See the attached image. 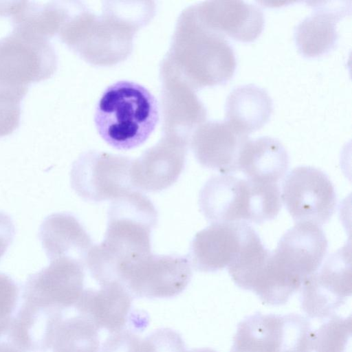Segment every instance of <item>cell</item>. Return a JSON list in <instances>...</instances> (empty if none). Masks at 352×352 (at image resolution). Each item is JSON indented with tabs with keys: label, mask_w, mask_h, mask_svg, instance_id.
Returning a JSON list of instances; mask_svg holds the SVG:
<instances>
[{
	"label": "cell",
	"mask_w": 352,
	"mask_h": 352,
	"mask_svg": "<svg viewBox=\"0 0 352 352\" xmlns=\"http://www.w3.org/2000/svg\"><path fill=\"white\" fill-rule=\"evenodd\" d=\"M98 14L83 1H70L57 34L62 43L86 62L111 66L125 60L135 34L153 19L152 1H102Z\"/></svg>",
	"instance_id": "1"
},
{
	"label": "cell",
	"mask_w": 352,
	"mask_h": 352,
	"mask_svg": "<svg viewBox=\"0 0 352 352\" xmlns=\"http://www.w3.org/2000/svg\"><path fill=\"white\" fill-rule=\"evenodd\" d=\"M157 217L152 201L138 190L112 200L104 239L93 245L86 261L100 285L120 283L127 265L152 253L151 234Z\"/></svg>",
	"instance_id": "2"
},
{
	"label": "cell",
	"mask_w": 352,
	"mask_h": 352,
	"mask_svg": "<svg viewBox=\"0 0 352 352\" xmlns=\"http://www.w3.org/2000/svg\"><path fill=\"white\" fill-rule=\"evenodd\" d=\"M236 68L235 53L227 39L206 26L193 5L185 8L178 18L160 70L197 91L226 84Z\"/></svg>",
	"instance_id": "3"
},
{
	"label": "cell",
	"mask_w": 352,
	"mask_h": 352,
	"mask_svg": "<svg viewBox=\"0 0 352 352\" xmlns=\"http://www.w3.org/2000/svg\"><path fill=\"white\" fill-rule=\"evenodd\" d=\"M159 119V107L154 96L144 86L127 80L107 87L94 113L100 136L119 150H129L144 144Z\"/></svg>",
	"instance_id": "4"
},
{
	"label": "cell",
	"mask_w": 352,
	"mask_h": 352,
	"mask_svg": "<svg viewBox=\"0 0 352 352\" xmlns=\"http://www.w3.org/2000/svg\"><path fill=\"white\" fill-rule=\"evenodd\" d=\"M57 67L49 40L16 29L0 39V86L28 90L51 78Z\"/></svg>",
	"instance_id": "5"
},
{
	"label": "cell",
	"mask_w": 352,
	"mask_h": 352,
	"mask_svg": "<svg viewBox=\"0 0 352 352\" xmlns=\"http://www.w3.org/2000/svg\"><path fill=\"white\" fill-rule=\"evenodd\" d=\"M133 160L106 152L89 151L74 162L72 188L83 199L92 202L113 200L134 188L131 181Z\"/></svg>",
	"instance_id": "6"
},
{
	"label": "cell",
	"mask_w": 352,
	"mask_h": 352,
	"mask_svg": "<svg viewBox=\"0 0 352 352\" xmlns=\"http://www.w3.org/2000/svg\"><path fill=\"white\" fill-rule=\"evenodd\" d=\"M188 257L180 255H146L127 265L120 283L133 297L169 298L181 294L192 278Z\"/></svg>",
	"instance_id": "7"
},
{
	"label": "cell",
	"mask_w": 352,
	"mask_h": 352,
	"mask_svg": "<svg viewBox=\"0 0 352 352\" xmlns=\"http://www.w3.org/2000/svg\"><path fill=\"white\" fill-rule=\"evenodd\" d=\"M300 305L309 318L328 319L351 295V246L327 258L301 285Z\"/></svg>",
	"instance_id": "8"
},
{
	"label": "cell",
	"mask_w": 352,
	"mask_h": 352,
	"mask_svg": "<svg viewBox=\"0 0 352 352\" xmlns=\"http://www.w3.org/2000/svg\"><path fill=\"white\" fill-rule=\"evenodd\" d=\"M281 198L296 223L320 226L329 221L337 203L335 188L327 175L308 166H298L285 177Z\"/></svg>",
	"instance_id": "9"
},
{
	"label": "cell",
	"mask_w": 352,
	"mask_h": 352,
	"mask_svg": "<svg viewBox=\"0 0 352 352\" xmlns=\"http://www.w3.org/2000/svg\"><path fill=\"white\" fill-rule=\"evenodd\" d=\"M50 262L47 267L28 276L23 285L22 301L65 312L75 307L84 290L86 267L67 258Z\"/></svg>",
	"instance_id": "10"
},
{
	"label": "cell",
	"mask_w": 352,
	"mask_h": 352,
	"mask_svg": "<svg viewBox=\"0 0 352 352\" xmlns=\"http://www.w3.org/2000/svg\"><path fill=\"white\" fill-rule=\"evenodd\" d=\"M198 202L211 224L254 223V189L249 179L230 175L212 176L200 190Z\"/></svg>",
	"instance_id": "11"
},
{
	"label": "cell",
	"mask_w": 352,
	"mask_h": 352,
	"mask_svg": "<svg viewBox=\"0 0 352 352\" xmlns=\"http://www.w3.org/2000/svg\"><path fill=\"white\" fill-rule=\"evenodd\" d=\"M189 140L163 135L153 146L133 160L131 181L135 189L156 192L175 184L184 170Z\"/></svg>",
	"instance_id": "12"
},
{
	"label": "cell",
	"mask_w": 352,
	"mask_h": 352,
	"mask_svg": "<svg viewBox=\"0 0 352 352\" xmlns=\"http://www.w3.org/2000/svg\"><path fill=\"white\" fill-rule=\"evenodd\" d=\"M254 228L246 222L212 223L198 232L190 244L188 259L196 270L216 272L239 256Z\"/></svg>",
	"instance_id": "13"
},
{
	"label": "cell",
	"mask_w": 352,
	"mask_h": 352,
	"mask_svg": "<svg viewBox=\"0 0 352 352\" xmlns=\"http://www.w3.org/2000/svg\"><path fill=\"white\" fill-rule=\"evenodd\" d=\"M327 248V239L321 226L296 223L281 236L272 256L283 271L302 284L320 268Z\"/></svg>",
	"instance_id": "14"
},
{
	"label": "cell",
	"mask_w": 352,
	"mask_h": 352,
	"mask_svg": "<svg viewBox=\"0 0 352 352\" xmlns=\"http://www.w3.org/2000/svg\"><path fill=\"white\" fill-rule=\"evenodd\" d=\"M193 6L206 26L226 38L251 43L264 29L261 9L244 1H206Z\"/></svg>",
	"instance_id": "15"
},
{
	"label": "cell",
	"mask_w": 352,
	"mask_h": 352,
	"mask_svg": "<svg viewBox=\"0 0 352 352\" xmlns=\"http://www.w3.org/2000/svg\"><path fill=\"white\" fill-rule=\"evenodd\" d=\"M311 14L294 28V38L298 52L305 58H316L333 50L338 41L336 24L350 14L351 1H307Z\"/></svg>",
	"instance_id": "16"
},
{
	"label": "cell",
	"mask_w": 352,
	"mask_h": 352,
	"mask_svg": "<svg viewBox=\"0 0 352 352\" xmlns=\"http://www.w3.org/2000/svg\"><path fill=\"white\" fill-rule=\"evenodd\" d=\"M248 138L236 131L225 120H210L196 128L189 143L201 166L228 175L239 171V153Z\"/></svg>",
	"instance_id": "17"
},
{
	"label": "cell",
	"mask_w": 352,
	"mask_h": 352,
	"mask_svg": "<svg viewBox=\"0 0 352 352\" xmlns=\"http://www.w3.org/2000/svg\"><path fill=\"white\" fill-rule=\"evenodd\" d=\"M163 135L189 140L192 132L204 123L207 110L196 91L184 82L160 72Z\"/></svg>",
	"instance_id": "18"
},
{
	"label": "cell",
	"mask_w": 352,
	"mask_h": 352,
	"mask_svg": "<svg viewBox=\"0 0 352 352\" xmlns=\"http://www.w3.org/2000/svg\"><path fill=\"white\" fill-rule=\"evenodd\" d=\"M133 298L124 286L113 282L99 289H84L74 308L98 331L104 329L112 333L126 329Z\"/></svg>",
	"instance_id": "19"
},
{
	"label": "cell",
	"mask_w": 352,
	"mask_h": 352,
	"mask_svg": "<svg viewBox=\"0 0 352 352\" xmlns=\"http://www.w3.org/2000/svg\"><path fill=\"white\" fill-rule=\"evenodd\" d=\"M38 237L50 261L67 258L86 267L94 244L90 235L73 214L58 212L48 215L40 226Z\"/></svg>",
	"instance_id": "20"
},
{
	"label": "cell",
	"mask_w": 352,
	"mask_h": 352,
	"mask_svg": "<svg viewBox=\"0 0 352 352\" xmlns=\"http://www.w3.org/2000/svg\"><path fill=\"white\" fill-rule=\"evenodd\" d=\"M289 163V155L283 144L269 136L248 138L240 149L237 162L239 171L247 179L275 184L284 177Z\"/></svg>",
	"instance_id": "21"
},
{
	"label": "cell",
	"mask_w": 352,
	"mask_h": 352,
	"mask_svg": "<svg viewBox=\"0 0 352 352\" xmlns=\"http://www.w3.org/2000/svg\"><path fill=\"white\" fill-rule=\"evenodd\" d=\"M273 102L267 91L254 84L241 85L228 94L225 121L239 133L248 136L270 120Z\"/></svg>",
	"instance_id": "22"
},
{
	"label": "cell",
	"mask_w": 352,
	"mask_h": 352,
	"mask_svg": "<svg viewBox=\"0 0 352 352\" xmlns=\"http://www.w3.org/2000/svg\"><path fill=\"white\" fill-rule=\"evenodd\" d=\"M52 352H100L98 330L77 315L63 318L56 329Z\"/></svg>",
	"instance_id": "23"
},
{
	"label": "cell",
	"mask_w": 352,
	"mask_h": 352,
	"mask_svg": "<svg viewBox=\"0 0 352 352\" xmlns=\"http://www.w3.org/2000/svg\"><path fill=\"white\" fill-rule=\"evenodd\" d=\"M351 316L333 315L314 331L315 352H351Z\"/></svg>",
	"instance_id": "24"
},
{
	"label": "cell",
	"mask_w": 352,
	"mask_h": 352,
	"mask_svg": "<svg viewBox=\"0 0 352 352\" xmlns=\"http://www.w3.org/2000/svg\"><path fill=\"white\" fill-rule=\"evenodd\" d=\"M28 91L0 86V138L11 135L19 128L21 101Z\"/></svg>",
	"instance_id": "25"
},
{
	"label": "cell",
	"mask_w": 352,
	"mask_h": 352,
	"mask_svg": "<svg viewBox=\"0 0 352 352\" xmlns=\"http://www.w3.org/2000/svg\"><path fill=\"white\" fill-rule=\"evenodd\" d=\"M141 352H187L181 335L170 328L155 330L142 341Z\"/></svg>",
	"instance_id": "26"
},
{
	"label": "cell",
	"mask_w": 352,
	"mask_h": 352,
	"mask_svg": "<svg viewBox=\"0 0 352 352\" xmlns=\"http://www.w3.org/2000/svg\"><path fill=\"white\" fill-rule=\"evenodd\" d=\"M19 294L16 283L0 272V333L8 327L17 310Z\"/></svg>",
	"instance_id": "27"
},
{
	"label": "cell",
	"mask_w": 352,
	"mask_h": 352,
	"mask_svg": "<svg viewBox=\"0 0 352 352\" xmlns=\"http://www.w3.org/2000/svg\"><path fill=\"white\" fill-rule=\"evenodd\" d=\"M142 339L129 329L111 333L100 352H141Z\"/></svg>",
	"instance_id": "28"
},
{
	"label": "cell",
	"mask_w": 352,
	"mask_h": 352,
	"mask_svg": "<svg viewBox=\"0 0 352 352\" xmlns=\"http://www.w3.org/2000/svg\"><path fill=\"white\" fill-rule=\"evenodd\" d=\"M15 227L11 217L0 211V261L13 241Z\"/></svg>",
	"instance_id": "29"
},
{
	"label": "cell",
	"mask_w": 352,
	"mask_h": 352,
	"mask_svg": "<svg viewBox=\"0 0 352 352\" xmlns=\"http://www.w3.org/2000/svg\"><path fill=\"white\" fill-rule=\"evenodd\" d=\"M9 325L0 333V352H27L13 336Z\"/></svg>",
	"instance_id": "30"
},
{
	"label": "cell",
	"mask_w": 352,
	"mask_h": 352,
	"mask_svg": "<svg viewBox=\"0 0 352 352\" xmlns=\"http://www.w3.org/2000/svg\"><path fill=\"white\" fill-rule=\"evenodd\" d=\"M187 352H217V351L212 349H210V348H199V349H194L190 351H187Z\"/></svg>",
	"instance_id": "31"
}]
</instances>
